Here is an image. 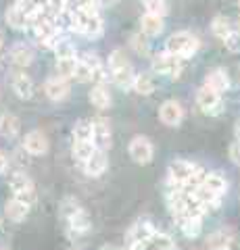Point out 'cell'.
<instances>
[{"instance_id": "obj_48", "label": "cell", "mask_w": 240, "mask_h": 250, "mask_svg": "<svg viewBox=\"0 0 240 250\" xmlns=\"http://www.w3.org/2000/svg\"><path fill=\"white\" fill-rule=\"evenodd\" d=\"M0 250H4V248H0Z\"/></svg>"}, {"instance_id": "obj_46", "label": "cell", "mask_w": 240, "mask_h": 250, "mask_svg": "<svg viewBox=\"0 0 240 250\" xmlns=\"http://www.w3.org/2000/svg\"><path fill=\"white\" fill-rule=\"evenodd\" d=\"M0 228H2V215H0Z\"/></svg>"}, {"instance_id": "obj_29", "label": "cell", "mask_w": 240, "mask_h": 250, "mask_svg": "<svg viewBox=\"0 0 240 250\" xmlns=\"http://www.w3.org/2000/svg\"><path fill=\"white\" fill-rule=\"evenodd\" d=\"M96 150V146H94V142L92 140H86V142H73V159L75 161H80L82 165L86 163L90 156H92V152Z\"/></svg>"}, {"instance_id": "obj_27", "label": "cell", "mask_w": 240, "mask_h": 250, "mask_svg": "<svg viewBox=\"0 0 240 250\" xmlns=\"http://www.w3.org/2000/svg\"><path fill=\"white\" fill-rule=\"evenodd\" d=\"M131 88H134L136 94H140V96H151L157 88V83H154V77L151 73H140L134 77V83H131Z\"/></svg>"}, {"instance_id": "obj_31", "label": "cell", "mask_w": 240, "mask_h": 250, "mask_svg": "<svg viewBox=\"0 0 240 250\" xmlns=\"http://www.w3.org/2000/svg\"><path fill=\"white\" fill-rule=\"evenodd\" d=\"M211 31H213V36L215 38H219V40H223L230 31H232V25H230V21L226 17H221V15H218L213 21H211Z\"/></svg>"}, {"instance_id": "obj_45", "label": "cell", "mask_w": 240, "mask_h": 250, "mask_svg": "<svg viewBox=\"0 0 240 250\" xmlns=\"http://www.w3.org/2000/svg\"><path fill=\"white\" fill-rule=\"evenodd\" d=\"M236 31H238V34H240V17H238V27H236Z\"/></svg>"}, {"instance_id": "obj_25", "label": "cell", "mask_w": 240, "mask_h": 250, "mask_svg": "<svg viewBox=\"0 0 240 250\" xmlns=\"http://www.w3.org/2000/svg\"><path fill=\"white\" fill-rule=\"evenodd\" d=\"M140 248H142V250H174V248H175V242L169 238L167 233L154 231L153 236L149 238V242H144Z\"/></svg>"}, {"instance_id": "obj_34", "label": "cell", "mask_w": 240, "mask_h": 250, "mask_svg": "<svg viewBox=\"0 0 240 250\" xmlns=\"http://www.w3.org/2000/svg\"><path fill=\"white\" fill-rule=\"evenodd\" d=\"M146 13H153V15H159V17H165L169 13V4L167 0H142Z\"/></svg>"}, {"instance_id": "obj_22", "label": "cell", "mask_w": 240, "mask_h": 250, "mask_svg": "<svg viewBox=\"0 0 240 250\" xmlns=\"http://www.w3.org/2000/svg\"><path fill=\"white\" fill-rule=\"evenodd\" d=\"M4 215L11 219V221H23L27 215H29V205H25L23 200L19 198H11V200H6V205H4Z\"/></svg>"}, {"instance_id": "obj_11", "label": "cell", "mask_w": 240, "mask_h": 250, "mask_svg": "<svg viewBox=\"0 0 240 250\" xmlns=\"http://www.w3.org/2000/svg\"><path fill=\"white\" fill-rule=\"evenodd\" d=\"M111 125L107 119L103 117H96V119H92V142H94L96 148L100 150H109L111 148Z\"/></svg>"}, {"instance_id": "obj_36", "label": "cell", "mask_w": 240, "mask_h": 250, "mask_svg": "<svg viewBox=\"0 0 240 250\" xmlns=\"http://www.w3.org/2000/svg\"><path fill=\"white\" fill-rule=\"evenodd\" d=\"M223 44H226V48H228L230 52H240V34L232 29L230 34L223 38Z\"/></svg>"}, {"instance_id": "obj_32", "label": "cell", "mask_w": 240, "mask_h": 250, "mask_svg": "<svg viewBox=\"0 0 240 250\" xmlns=\"http://www.w3.org/2000/svg\"><path fill=\"white\" fill-rule=\"evenodd\" d=\"M75 62L77 59H57V75L65 77V80H73Z\"/></svg>"}, {"instance_id": "obj_8", "label": "cell", "mask_w": 240, "mask_h": 250, "mask_svg": "<svg viewBox=\"0 0 240 250\" xmlns=\"http://www.w3.org/2000/svg\"><path fill=\"white\" fill-rule=\"evenodd\" d=\"M196 104L198 108L203 111L205 115H219L221 108H223V103H221V94L209 90V88H200L198 94H196Z\"/></svg>"}, {"instance_id": "obj_20", "label": "cell", "mask_w": 240, "mask_h": 250, "mask_svg": "<svg viewBox=\"0 0 240 250\" xmlns=\"http://www.w3.org/2000/svg\"><path fill=\"white\" fill-rule=\"evenodd\" d=\"M19 129H21V121L13 113H2L0 115V136L2 138H6V140L17 138Z\"/></svg>"}, {"instance_id": "obj_4", "label": "cell", "mask_w": 240, "mask_h": 250, "mask_svg": "<svg viewBox=\"0 0 240 250\" xmlns=\"http://www.w3.org/2000/svg\"><path fill=\"white\" fill-rule=\"evenodd\" d=\"M9 186H11V190L15 194V198L23 200L29 207L36 202V186L25 173H13L11 179H9Z\"/></svg>"}, {"instance_id": "obj_18", "label": "cell", "mask_w": 240, "mask_h": 250, "mask_svg": "<svg viewBox=\"0 0 240 250\" xmlns=\"http://www.w3.org/2000/svg\"><path fill=\"white\" fill-rule=\"evenodd\" d=\"M107 167H109V156H107V150H100V148H96L90 159L84 163V171H86V175H90V177L103 175Z\"/></svg>"}, {"instance_id": "obj_40", "label": "cell", "mask_w": 240, "mask_h": 250, "mask_svg": "<svg viewBox=\"0 0 240 250\" xmlns=\"http://www.w3.org/2000/svg\"><path fill=\"white\" fill-rule=\"evenodd\" d=\"M234 136H236V140H240V119L234 123Z\"/></svg>"}, {"instance_id": "obj_35", "label": "cell", "mask_w": 240, "mask_h": 250, "mask_svg": "<svg viewBox=\"0 0 240 250\" xmlns=\"http://www.w3.org/2000/svg\"><path fill=\"white\" fill-rule=\"evenodd\" d=\"M73 80L77 82H82V83H86V82H92V69L84 62L82 59H77L75 62V73H73Z\"/></svg>"}, {"instance_id": "obj_21", "label": "cell", "mask_w": 240, "mask_h": 250, "mask_svg": "<svg viewBox=\"0 0 240 250\" xmlns=\"http://www.w3.org/2000/svg\"><path fill=\"white\" fill-rule=\"evenodd\" d=\"M205 88L218 92V94H223V92H228V88H230V77L226 75V71L215 69V71H211L205 77Z\"/></svg>"}, {"instance_id": "obj_33", "label": "cell", "mask_w": 240, "mask_h": 250, "mask_svg": "<svg viewBox=\"0 0 240 250\" xmlns=\"http://www.w3.org/2000/svg\"><path fill=\"white\" fill-rule=\"evenodd\" d=\"M52 50H55L57 59H77V57H75V54H77L75 46L69 42V40H63V38H61V40L57 42V46H55Z\"/></svg>"}, {"instance_id": "obj_43", "label": "cell", "mask_w": 240, "mask_h": 250, "mask_svg": "<svg viewBox=\"0 0 240 250\" xmlns=\"http://www.w3.org/2000/svg\"><path fill=\"white\" fill-rule=\"evenodd\" d=\"M2 46H4V38H2V34H0V50H2Z\"/></svg>"}, {"instance_id": "obj_3", "label": "cell", "mask_w": 240, "mask_h": 250, "mask_svg": "<svg viewBox=\"0 0 240 250\" xmlns=\"http://www.w3.org/2000/svg\"><path fill=\"white\" fill-rule=\"evenodd\" d=\"M196 50H198V40L190 31H177V34L169 36V40L165 44V52L175 54L180 59H190Z\"/></svg>"}, {"instance_id": "obj_30", "label": "cell", "mask_w": 240, "mask_h": 250, "mask_svg": "<svg viewBox=\"0 0 240 250\" xmlns=\"http://www.w3.org/2000/svg\"><path fill=\"white\" fill-rule=\"evenodd\" d=\"M86 140H92V121L82 119L73 127V142H86Z\"/></svg>"}, {"instance_id": "obj_44", "label": "cell", "mask_w": 240, "mask_h": 250, "mask_svg": "<svg viewBox=\"0 0 240 250\" xmlns=\"http://www.w3.org/2000/svg\"><path fill=\"white\" fill-rule=\"evenodd\" d=\"M121 250H138V246H126V248H121Z\"/></svg>"}, {"instance_id": "obj_15", "label": "cell", "mask_w": 240, "mask_h": 250, "mask_svg": "<svg viewBox=\"0 0 240 250\" xmlns=\"http://www.w3.org/2000/svg\"><path fill=\"white\" fill-rule=\"evenodd\" d=\"M23 150L34 154V156H40V154H46L48 152V138H46L42 131H29V134H25V138H23Z\"/></svg>"}, {"instance_id": "obj_49", "label": "cell", "mask_w": 240, "mask_h": 250, "mask_svg": "<svg viewBox=\"0 0 240 250\" xmlns=\"http://www.w3.org/2000/svg\"><path fill=\"white\" fill-rule=\"evenodd\" d=\"M73 250H75V248H73Z\"/></svg>"}, {"instance_id": "obj_2", "label": "cell", "mask_w": 240, "mask_h": 250, "mask_svg": "<svg viewBox=\"0 0 240 250\" xmlns=\"http://www.w3.org/2000/svg\"><path fill=\"white\" fill-rule=\"evenodd\" d=\"M109 73H111V80L115 82V85L121 90H128L131 88V83H134V67L130 65V61L126 59V54H123V50H113L109 54Z\"/></svg>"}, {"instance_id": "obj_23", "label": "cell", "mask_w": 240, "mask_h": 250, "mask_svg": "<svg viewBox=\"0 0 240 250\" xmlns=\"http://www.w3.org/2000/svg\"><path fill=\"white\" fill-rule=\"evenodd\" d=\"M140 27H142L144 36L154 38V36H159L161 31H163L165 23H163V17H159V15L146 13V15H142V19H140Z\"/></svg>"}, {"instance_id": "obj_10", "label": "cell", "mask_w": 240, "mask_h": 250, "mask_svg": "<svg viewBox=\"0 0 240 250\" xmlns=\"http://www.w3.org/2000/svg\"><path fill=\"white\" fill-rule=\"evenodd\" d=\"M65 219L69 223V233H71V236H84V233H88L92 229V219L88 215V210L82 207H77L73 213H69Z\"/></svg>"}, {"instance_id": "obj_41", "label": "cell", "mask_w": 240, "mask_h": 250, "mask_svg": "<svg viewBox=\"0 0 240 250\" xmlns=\"http://www.w3.org/2000/svg\"><path fill=\"white\" fill-rule=\"evenodd\" d=\"M100 250H119V248H117V246H111V244H107V246H103Z\"/></svg>"}, {"instance_id": "obj_6", "label": "cell", "mask_w": 240, "mask_h": 250, "mask_svg": "<svg viewBox=\"0 0 240 250\" xmlns=\"http://www.w3.org/2000/svg\"><path fill=\"white\" fill-rule=\"evenodd\" d=\"M196 169L195 163L190 161H184V159H175L169 163V169H167V175H169V184L174 186H180V188H186L188 179L192 175V171Z\"/></svg>"}, {"instance_id": "obj_7", "label": "cell", "mask_w": 240, "mask_h": 250, "mask_svg": "<svg viewBox=\"0 0 240 250\" xmlns=\"http://www.w3.org/2000/svg\"><path fill=\"white\" fill-rule=\"evenodd\" d=\"M130 156H131L134 163H138V165H149V163L153 161V156H154L153 142L144 136H136L130 142Z\"/></svg>"}, {"instance_id": "obj_37", "label": "cell", "mask_w": 240, "mask_h": 250, "mask_svg": "<svg viewBox=\"0 0 240 250\" xmlns=\"http://www.w3.org/2000/svg\"><path fill=\"white\" fill-rule=\"evenodd\" d=\"M131 48L136 50V54H149V42H146V36L136 34L131 38Z\"/></svg>"}, {"instance_id": "obj_9", "label": "cell", "mask_w": 240, "mask_h": 250, "mask_svg": "<svg viewBox=\"0 0 240 250\" xmlns=\"http://www.w3.org/2000/svg\"><path fill=\"white\" fill-rule=\"evenodd\" d=\"M69 92H71L69 80H65V77H61V75H52L44 83V94L48 96V100H52V103L65 100L69 96Z\"/></svg>"}, {"instance_id": "obj_19", "label": "cell", "mask_w": 240, "mask_h": 250, "mask_svg": "<svg viewBox=\"0 0 240 250\" xmlns=\"http://www.w3.org/2000/svg\"><path fill=\"white\" fill-rule=\"evenodd\" d=\"M177 223H180V229L186 238H198L200 231H203V217H188V215H182V217H175Z\"/></svg>"}, {"instance_id": "obj_5", "label": "cell", "mask_w": 240, "mask_h": 250, "mask_svg": "<svg viewBox=\"0 0 240 250\" xmlns=\"http://www.w3.org/2000/svg\"><path fill=\"white\" fill-rule=\"evenodd\" d=\"M182 61L180 57L175 54H169V52H161L157 57H153V71L159 73V75H169V77H177L182 73Z\"/></svg>"}, {"instance_id": "obj_24", "label": "cell", "mask_w": 240, "mask_h": 250, "mask_svg": "<svg viewBox=\"0 0 240 250\" xmlns=\"http://www.w3.org/2000/svg\"><path fill=\"white\" fill-rule=\"evenodd\" d=\"M88 98H90L92 106L98 108V111H105V108L111 106V92L105 88V83H96L94 88L90 90Z\"/></svg>"}, {"instance_id": "obj_17", "label": "cell", "mask_w": 240, "mask_h": 250, "mask_svg": "<svg viewBox=\"0 0 240 250\" xmlns=\"http://www.w3.org/2000/svg\"><path fill=\"white\" fill-rule=\"evenodd\" d=\"M157 231L153 228L151 221H138L130 228L128 231V246H142L144 242H149V238Z\"/></svg>"}, {"instance_id": "obj_38", "label": "cell", "mask_w": 240, "mask_h": 250, "mask_svg": "<svg viewBox=\"0 0 240 250\" xmlns=\"http://www.w3.org/2000/svg\"><path fill=\"white\" fill-rule=\"evenodd\" d=\"M230 161L240 167V140H236V142L230 144Z\"/></svg>"}, {"instance_id": "obj_39", "label": "cell", "mask_w": 240, "mask_h": 250, "mask_svg": "<svg viewBox=\"0 0 240 250\" xmlns=\"http://www.w3.org/2000/svg\"><path fill=\"white\" fill-rule=\"evenodd\" d=\"M9 163H11L9 154H6L4 150H0V175H4L6 171H9Z\"/></svg>"}, {"instance_id": "obj_13", "label": "cell", "mask_w": 240, "mask_h": 250, "mask_svg": "<svg viewBox=\"0 0 240 250\" xmlns=\"http://www.w3.org/2000/svg\"><path fill=\"white\" fill-rule=\"evenodd\" d=\"M159 119L163 121L165 125L169 127H175V125H180L182 119H184V108L182 104L177 103V100H165L163 104L159 108Z\"/></svg>"}, {"instance_id": "obj_14", "label": "cell", "mask_w": 240, "mask_h": 250, "mask_svg": "<svg viewBox=\"0 0 240 250\" xmlns=\"http://www.w3.org/2000/svg\"><path fill=\"white\" fill-rule=\"evenodd\" d=\"M9 61H11L17 69H25V67H29V65L34 62V50H32V46L25 44V42L13 44V46H11V50H9Z\"/></svg>"}, {"instance_id": "obj_16", "label": "cell", "mask_w": 240, "mask_h": 250, "mask_svg": "<svg viewBox=\"0 0 240 250\" xmlns=\"http://www.w3.org/2000/svg\"><path fill=\"white\" fill-rule=\"evenodd\" d=\"M4 21H6V25H9L11 29H15V31H25V29H29V15H27L25 9H21L17 2L6 9Z\"/></svg>"}, {"instance_id": "obj_47", "label": "cell", "mask_w": 240, "mask_h": 250, "mask_svg": "<svg viewBox=\"0 0 240 250\" xmlns=\"http://www.w3.org/2000/svg\"><path fill=\"white\" fill-rule=\"evenodd\" d=\"M232 2H236V4H240V0H232Z\"/></svg>"}, {"instance_id": "obj_12", "label": "cell", "mask_w": 240, "mask_h": 250, "mask_svg": "<svg viewBox=\"0 0 240 250\" xmlns=\"http://www.w3.org/2000/svg\"><path fill=\"white\" fill-rule=\"evenodd\" d=\"M11 88L15 92V96L21 100H29L36 92V83L25 71H15L11 77Z\"/></svg>"}, {"instance_id": "obj_42", "label": "cell", "mask_w": 240, "mask_h": 250, "mask_svg": "<svg viewBox=\"0 0 240 250\" xmlns=\"http://www.w3.org/2000/svg\"><path fill=\"white\" fill-rule=\"evenodd\" d=\"M36 2H38V4H42V6H46V4L50 2V0H36Z\"/></svg>"}, {"instance_id": "obj_28", "label": "cell", "mask_w": 240, "mask_h": 250, "mask_svg": "<svg viewBox=\"0 0 240 250\" xmlns=\"http://www.w3.org/2000/svg\"><path fill=\"white\" fill-rule=\"evenodd\" d=\"M200 186L209 188V190L215 192L218 196H223V194L228 192V182H226V177H223L221 173H207Z\"/></svg>"}, {"instance_id": "obj_1", "label": "cell", "mask_w": 240, "mask_h": 250, "mask_svg": "<svg viewBox=\"0 0 240 250\" xmlns=\"http://www.w3.org/2000/svg\"><path fill=\"white\" fill-rule=\"evenodd\" d=\"M69 29L94 40V38L103 36L105 25H103V17H100L98 9H94V6H75V9H71Z\"/></svg>"}, {"instance_id": "obj_26", "label": "cell", "mask_w": 240, "mask_h": 250, "mask_svg": "<svg viewBox=\"0 0 240 250\" xmlns=\"http://www.w3.org/2000/svg\"><path fill=\"white\" fill-rule=\"evenodd\" d=\"M232 240H234V233L230 229H219L207 238V248L209 250H228Z\"/></svg>"}]
</instances>
